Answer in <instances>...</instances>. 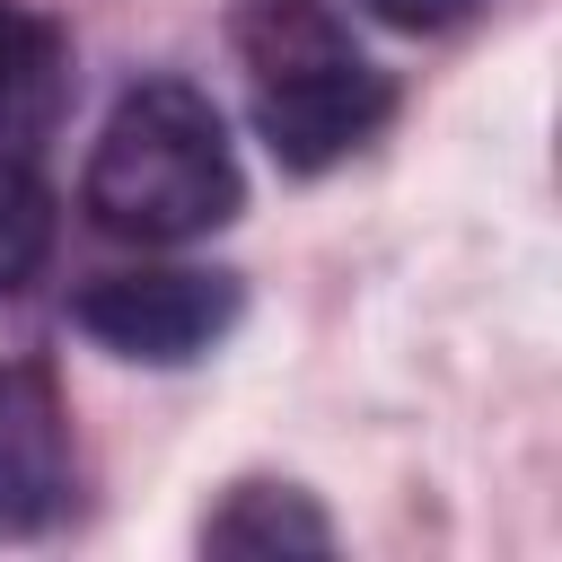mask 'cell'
<instances>
[{
	"mask_svg": "<svg viewBox=\"0 0 562 562\" xmlns=\"http://www.w3.org/2000/svg\"><path fill=\"white\" fill-rule=\"evenodd\" d=\"M237 149L228 123L202 88L184 79H140L123 88V105L105 114L97 149H88V220L105 237H140V246H184L202 228H220L237 211Z\"/></svg>",
	"mask_w": 562,
	"mask_h": 562,
	"instance_id": "obj_1",
	"label": "cell"
},
{
	"mask_svg": "<svg viewBox=\"0 0 562 562\" xmlns=\"http://www.w3.org/2000/svg\"><path fill=\"white\" fill-rule=\"evenodd\" d=\"M228 44L255 88V132L290 176H316L351 158L386 123V79L360 61L334 0H237Z\"/></svg>",
	"mask_w": 562,
	"mask_h": 562,
	"instance_id": "obj_2",
	"label": "cell"
},
{
	"mask_svg": "<svg viewBox=\"0 0 562 562\" xmlns=\"http://www.w3.org/2000/svg\"><path fill=\"white\" fill-rule=\"evenodd\" d=\"M79 334H97L105 351H123V360H193V351H211L228 325H237V281L228 272H184V263H167V272H105V281H88L79 290Z\"/></svg>",
	"mask_w": 562,
	"mask_h": 562,
	"instance_id": "obj_3",
	"label": "cell"
},
{
	"mask_svg": "<svg viewBox=\"0 0 562 562\" xmlns=\"http://www.w3.org/2000/svg\"><path fill=\"white\" fill-rule=\"evenodd\" d=\"M70 492V430L44 369H0V536H26Z\"/></svg>",
	"mask_w": 562,
	"mask_h": 562,
	"instance_id": "obj_4",
	"label": "cell"
},
{
	"mask_svg": "<svg viewBox=\"0 0 562 562\" xmlns=\"http://www.w3.org/2000/svg\"><path fill=\"white\" fill-rule=\"evenodd\" d=\"M211 553H325L334 527L299 483H237L211 518H202Z\"/></svg>",
	"mask_w": 562,
	"mask_h": 562,
	"instance_id": "obj_5",
	"label": "cell"
},
{
	"mask_svg": "<svg viewBox=\"0 0 562 562\" xmlns=\"http://www.w3.org/2000/svg\"><path fill=\"white\" fill-rule=\"evenodd\" d=\"M44 255H53V193L35 184V167L0 158V299L26 290Z\"/></svg>",
	"mask_w": 562,
	"mask_h": 562,
	"instance_id": "obj_6",
	"label": "cell"
},
{
	"mask_svg": "<svg viewBox=\"0 0 562 562\" xmlns=\"http://www.w3.org/2000/svg\"><path fill=\"white\" fill-rule=\"evenodd\" d=\"M44 97H53V26L0 9V132L9 123H35Z\"/></svg>",
	"mask_w": 562,
	"mask_h": 562,
	"instance_id": "obj_7",
	"label": "cell"
},
{
	"mask_svg": "<svg viewBox=\"0 0 562 562\" xmlns=\"http://www.w3.org/2000/svg\"><path fill=\"white\" fill-rule=\"evenodd\" d=\"M369 18H386V26H404V35H439V26H465L483 0H360Z\"/></svg>",
	"mask_w": 562,
	"mask_h": 562,
	"instance_id": "obj_8",
	"label": "cell"
}]
</instances>
